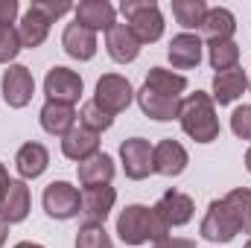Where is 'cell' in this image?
<instances>
[{
  "label": "cell",
  "mask_w": 251,
  "mask_h": 248,
  "mask_svg": "<svg viewBox=\"0 0 251 248\" xmlns=\"http://www.w3.org/2000/svg\"><path fill=\"white\" fill-rule=\"evenodd\" d=\"M117 234L126 246H143V243H161L170 237L167 222L155 213V207L146 204H128L123 213L117 216Z\"/></svg>",
  "instance_id": "cell-1"
},
{
  "label": "cell",
  "mask_w": 251,
  "mask_h": 248,
  "mask_svg": "<svg viewBox=\"0 0 251 248\" xmlns=\"http://www.w3.org/2000/svg\"><path fill=\"white\" fill-rule=\"evenodd\" d=\"M178 123L184 128V134L193 137L196 143H213L219 137V117L213 108L210 94L196 91L187 99H181V111H178Z\"/></svg>",
  "instance_id": "cell-2"
},
{
  "label": "cell",
  "mask_w": 251,
  "mask_h": 248,
  "mask_svg": "<svg viewBox=\"0 0 251 248\" xmlns=\"http://www.w3.org/2000/svg\"><path fill=\"white\" fill-rule=\"evenodd\" d=\"M120 12L126 18V26L140 44H155L164 35V15L155 0H123Z\"/></svg>",
  "instance_id": "cell-3"
},
{
  "label": "cell",
  "mask_w": 251,
  "mask_h": 248,
  "mask_svg": "<svg viewBox=\"0 0 251 248\" xmlns=\"http://www.w3.org/2000/svg\"><path fill=\"white\" fill-rule=\"evenodd\" d=\"M131 99H134V88H131V82L120 76V73H105V76H100V82H97V91H94V102L105 111V114H123L126 108L131 105Z\"/></svg>",
  "instance_id": "cell-4"
},
{
  "label": "cell",
  "mask_w": 251,
  "mask_h": 248,
  "mask_svg": "<svg viewBox=\"0 0 251 248\" xmlns=\"http://www.w3.org/2000/svg\"><path fill=\"white\" fill-rule=\"evenodd\" d=\"M41 204H44V213L50 219L67 222V219H73V216L82 213V193L70 181H53V184L44 187Z\"/></svg>",
  "instance_id": "cell-5"
},
{
  "label": "cell",
  "mask_w": 251,
  "mask_h": 248,
  "mask_svg": "<svg viewBox=\"0 0 251 248\" xmlns=\"http://www.w3.org/2000/svg\"><path fill=\"white\" fill-rule=\"evenodd\" d=\"M199 234L207 240V243H231L237 234H240V225L234 219V213L228 210V204L222 198H213L207 204V213L201 219V228Z\"/></svg>",
  "instance_id": "cell-6"
},
{
  "label": "cell",
  "mask_w": 251,
  "mask_h": 248,
  "mask_svg": "<svg viewBox=\"0 0 251 248\" xmlns=\"http://www.w3.org/2000/svg\"><path fill=\"white\" fill-rule=\"evenodd\" d=\"M82 76L70 67H50L47 76H44V94L50 102H64V105H76L79 97H82Z\"/></svg>",
  "instance_id": "cell-7"
},
{
  "label": "cell",
  "mask_w": 251,
  "mask_h": 248,
  "mask_svg": "<svg viewBox=\"0 0 251 248\" xmlns=\"http://www.w3.org/2000/svg\"><path fill=\"white\" fill-rule=\"evenodd\" d=\"M0 91H3V102L9 108H24L29 105L32 94H35V79L29 73V67L24 64H9V70H3L0 79Z\"/></svg>",
  "instance_id": "cell-8"
},
{
  "label": "cell",
  "mask_w": 251,
  "mask_h": 248,
  "mask_svg": "<svg viewBox=\"0 0 251 248\" xmlns=\"http://www.w3.org/2000/svg\"><path fill=\"white\" fill-rule=\"evenodd\" d=\"M152 143L146 137H128L120 143V161H123V173L131 181H143L152 173Z\"/></svg>",
  "instance_id": "cell-9"
},
{
  "label": "cell",
  "mask_w": 251,
  "mask_h": 248,
  "mask_svg": "<svg viewBox=\"0 0 251 248\" xmlns=\"http://www.w3.org/2000/svg\"><path fill=\"white\" fill-rule=\"evenodd\" d=\"M187 149L178 143V140H173V137H167V140H161L155 149H152V173H158V175H167V178H176V175H181L184 170H187Z\"/></svg>",
  "instance_id": "cell-10"
},
{
  "label": "cell",
  "mask_w": 251,
  "mask_h": 248,
  "mask_svg": "<svg viewBox=\"0 0 251 248\" xmlns=\"http://www.w3.org/2000/svg\"><path fill=\"white\" fill-rule=\"evenodd\" d=\"M152 207H155V213L167 222V228H181V225H187L190 219H193V210H196L193 198H190L187 193H178V190H167Z\"/></svg>",
  "instance_id": "cell-11"
},
{
  "label": "cell",
  "mask_w": 251,
  "mask_h": 248,
  "mask_svg": "<svg viewBox=\"0 0 251 248\" xmlns=\"http://www.w3.org/2000/svg\"><path fill=\"white\" fill-rule=\"evenodd\" d=\"M50 24H53V18H50L38 3H32V6L24 12L21 24L15 26V29H18V35H21V44H24L26 50L41 47V44L47 41V35H50Z\"/></svg>",
  "instance_id": "cell-12"
},
{
  "label": "cell",
  "mask_w": 251,
  "mask_h": 248,
  "mask_svg": "<svg viewBox=\"0 0 251 248\" xmlns=\"http://www.w3.org/2000/svg\"><path fill=\"white\" fill-rule=\"evenodd\" d=\"M117 201V190L111 184H100V187H85L82 190V213L88 222L94 225H105L111 207Z\"/></svg>",
  "instance_id": "cell-13"
},
{
  "label": "cell",
  "mask_w": 251,
  "mask_h": 248,
  "mask_svg": "<svg viewBox=\"0 0 251 248\" xmlns=\"http://www.w3.org/2000/svg\"><path fill=\"white\" fill-rule=\"evenodd\" d=\"M73 12H76V24L91 32H100V29L108 32L117 24V12L108 0H82Z\"/></svg>",
  "instance_id": "cell-14"
},
{
  "label": "cell",
  "mask_w": 251,
  "mask_h": 248,
  "mask_svg": "<svg viewBox=\"0 0 251 248\" xmlns=\"http://www.w3.org/2000/svg\"><path fill=\"white\" fill-rule=\"evenodd\" d=\"M201 38L207 44H219V41H234V32H237V18L231 9L225 6H213L207 9L204 21H201Z\"/></svg>",
  "instance_id": "cell-15"
},
{
  "label": "cell",
  "mask_w": 251,
  "mask_h": 248,
  "mask_svg": "<svg viewBox=\"0 0 251 248\" xmlns=\"http://www.w3.org/2000/svg\"><path fill=\"white\" fill-rule=\"evenodd\" d=\"M62 47L70 59H76V62H91V59L97 56V32H91V29H85V26H79V24L73 21V24L64 26Z\"/></svg>",
  "instance_id": "cell-16"
},
{
  "label": "cell",
  "mask_w": 251,
  "mask_h": 248,
  "mask_svg": "<svg viewBox=\"0 0 251 248\" xmlns=\"http://www.w3.org/2000/svg\"><path fill=\"white\" fill-rule=\"evenodd\" d=\"M140 47H143V44L131 35V29H128L126 24H114V26L105 32V50H108V56L117 64L134 62V59L140 56Z\"/></svg>",
  "instance_id": "cell-17"
},
{
  "label": "cell",
  "mask_w": 251,
  "mask_h": 248,
  "mask_svg": "<svg viewBox=\"0 0 251 248\" xmlns=\"http://www.w3.org/2000/svg\"><path fill=\"white\" fill-rule=\"evenodd\" d=\"M201 35H193V32H181V35H176L173 41H170V50H167V56H170V62L176 70H193V67H199L201 62Z\"/></svg>",
  "instance_id": "cell-18"
},
{
  "label": "cell",
  "mask_w": 251,
  "mask_h": 248,
  "mask_svg": "<svg viewBox=\"0 0 251 248\" xmlns=\"http://www.w3.org/2000/svg\"><path fill=\"white\" fill-rule=\"evenodd\" d=\"M62 152L64 158L82 164V161H88V158H94L100 152V134H94V131H88L82 125H73L62 137Z\"/></svg>",
  "instance_id": "cell-19"
},
{
  "label": "cell",
  "mask_w": 251,
  "mask_h": 248,
  "mask_svg": "<svg viewBox=\"0 0 251 248\" xmlns=\"http://www.w3.org/2000/svg\"><path fill=\"white\" fill-rule=\"evenodd\" d=\"M15 167L21 173V181H29V178H38L44 175V170L50 167V152L44 143H24L15 155Z\"/></svg>",
  "instance_id": "cell-20"
},
{
  "label": "cell",
  "mask_w": 251,
  "mask_h": 248,
  "mask_svg": "<svg viewBox=\"0 0 251 248\" xmlns=\"http://www.w3.org/2000/svg\"><path fill=\"white\" fill-rule=\"evenodd\" d=\"M29 187L26 181H12L3 201H0V222L6 225H15V222H24L29 216Z\"/></svg>",
  "instance_id": "cell-21"
},
{
  "label": "cell",
  "mask_w": 251,
  "mask_h": 248,
  "mask_svg": "<svg viewBox=\"0 0 251 248\" xmlns=\"http://www.w3.org/2000/svg\"><path fill=\"white\" fill-rule=\"evenodd\" d=\"M246 88H249L246 73H243L240 67H234V70H225V73H216V76H213L210 99L219 102V105H231V102H237V99L246 94Z\"/></svg>",
  "instance_id": "cell-22"
},
{
  "label": "cell",
  "mask_w": 251,
  "mask_h": 248,
  "mask_svg": "<svg viewBox=\"0 0 251 248\" xmlns=\"http://www.w3.org/2000/svg\"><path fill=\"white\" fill-rule=\"evenodd\" d=\"M137 102H140V111L158 123H167V120H178V111H181V99H173V97H161L149 88H140L137 91Z\"/></svg>",
  "instance_id": "cell-23"
},
{
  "label": "cell",
  "mask_w": 251,
  "mask_h": 248,
  "mask_svg": "<svg viewBox=\"0 0 251 248\" xmlns=\"http://www.w3.org/2000/svg\"><path fill=\"white\" fill-rule=\"evenodd\" d=\"M41 128L47 131V134H53V137H64L73 125H76V111H73V105H64V102H44V108H41Z\"/></svg>",
  "instance_id": "cell-24"
},
{
  "label": "cell",
  "mask_w": 251,
  "mask_h": 248,
  "mask_svg": "<svg viewBox=\"0 0 251 248\" xmlns=\"http://www.w3.org/2000/svg\"><path fill=\"white\" fill-rule=\"evenodd\" d=\"M76 175H79V184H82V187L111 184V178H114V161H111V155L97 152L94 158H88V161H82V164H79Z\"/></svg>",
  "instance_id": "cell-25"
},
{
  "label": "cell",
  "mask_w": 251,
  "mask_h": 248,
  "mask_svg": "<svg viewBox=\"0 0 251 248\" xmlns=\"http://www.w3.org/2000/svg\"><path fill=\"white\" fill-rule=\"evenodd\" d=\"M143 88H149V91H155V94H161V97L181 99V94L187 91V76L173 73V70H167V67H152V70L146 73Z\"/></svg>",
  "instance_id": "cell-26"
},
{
  "label": "cell",
  "mask_w": 251,
  "mask_h": 248,
  "mask_svg": "<svg viewBox=\"0 0 251 248\" xmlns=\"http://www.w3.org/2000/svg\"><path fill=\"white\" fill-rule=\"evenodd\" d=\"M222 201H225L228 210L234 213V219H237V225H240V234H251V190L249 187L231 190Z\"/></svg>",
  "instance_id": "cell-27"
},
{
  "label": "cell",
  "mask_w": 251,
  "mask_h": 248,
  "mask_svg": "<svg viewBox=\"0 0 251 248\" xmlns=\"http://www.w3.org/2000/svg\"><path fill=\"white\" fill-rule=\"evenodd\" d=\"M207 9H210V6H207L204 0H173V15H176V21H178L187 32L201 26Z\"/></svg>",
  "instance_id": "cell-28"
},
{
  "label": "cell",
  "mask_w": 251,
  "mask_h": 248,
  "mask_svg": "<svg viewBox=\"0 0 251 248\" xmlns=\"http://www.w3.org/2000/svg\"><path fill=\"white\" fill-rule=\"evenodd\" d=\"M207 62L216 73H225V70H234L240 64V44L237 41H219V44H210L207 47Z\"/></svg>",
  "instance_id": "cell-29"
},
{
  "label": "cell",
  "mask_w": 251,
  "mask_h": 248,
  "mask_svg": "<svg viewBox=\"0 0 251 248\" xmlns=\"http://www.w3.org/2000/svg\"><path fill=\"white\" fill-rule=\"evenodd\" d=\"M79 125L88 128V131H94V134H100V131H108V128L114 125V117L105 114V111L91 99V102H85L82 111H79Z\"/></svg>",
  "instance_id": "cell-30"
},
{
  "label": "cell",
  "mask_w": 251,
  "mask_h": 248,
  "mask_svg": "<svg viewBox=\"0 0 251 248\" xmlns=\"http://www.w3.org/2000/svg\"><path fill=\"white\" fill-rule=\"evenodd\" d=\"M76 248H114L105 225H94V222H85L79 231H76Z\"/></svg>",
  "instance_id": "cell-31"
},
{
  "label": "cell",
  "mask_w": 251,
  "mask_h": 248,
  "mask_svg": "<svg viewBox=\"0 0 251 248\" xmlns=\"http://www.w3.org/2000/svg\"><path fill=\"white\" fill-rule=\"evenodd\" d=\"M24 50L21 35L15 26H0V64H9L18 59V53Z\"/></svg>",
  "instance_id": "cell-32"
},
{
  "label": "cell",
  "mask_w": 251,
  "mask_h": 248,
  "mask_svg": "<svg viewBox=\"0 0 251 248\" xmlns=\"http://www.w3.org/2000/svg\"><path fill=\"white\" fill-rule=\"evenodd\" d=\"M231 131L240 140H251V105H240L231 114Z\"/></svg>",
  "instance_id": "cell-33"
},
{
  "label": "cell",
  "mask_w": 251,
  "mask_h": 248,
  "mask_svg": "<svg viewBox=\"0 0 251 248\" xmlns=\"http://www.w3.org/2000/svg\"><path fill=\"white\" fill-rule=\"evenodd\" d=\"M155 248H196V243L184 237H164L161 243H155Z\"/></svg>",
  "instance_id": "cell-34"
},
{
  "label": "cell",
  "mask_w": 251,
  "mask_h": 248,
  "mask_svg": "<svg viewBox=\"0 0 251 248\" xmlns=\"http://www.w3.org/2000/svg\"><path fill=\"white\" fill-rule=\"evenodd\" d=\"M12 184V178H9V173H6V167L0 164V201H3V196H6V190Z\"/></svg>",
  "instance_id": "cell-35"
},
{
  "label": "cell",
  "mask_w": 251,
  "mask_h": 248,
  "mask_svg": "<svg viewBox=\"0 0 251 248\" xmlns=\"http://www.w3.org/2000/svg\"><path fill=\"white\" fill-rule=\"evenodd\" d=\"M6 240H9V225H6V222H0V248L6 246Z\"/></svg>",
  "instance_id": "cell-36"
},
{
  "label": "cell",
  "mask_w": 251,
  "mask_h": 248,
  "mask_svg": "<svg viewBox=\"0 0 251 248\" xmlns=\"http://www.w3.org/2000/svg\"><path fill=\"white\" fill-rule=\"evenodd\" d=\"M12 248H44V246H38V243H18V246H12Z\"/></svg>",
  "instance_id": "cell-37"
},
{
  "label": "cell",
  "mask_w": 251,
  "mask_h": 248,
  "mask_svg": "<svg viewBox=\"0 0 251 248\" xmlns=\"http://www.w3.org/2000/svg\"><path fill=\"white\" fill-rule=\"evenodd\" d=\"M246 170L251 173V146H249V152H246Z\"/></svg>",
  "instance_id": "cell-38"
},
{
  "label": "cell",
  "mask_w": 251,
  "mask_h": 248,
  "mask_svg": "<svg viewBox=\"0 0 251 248\" xmlns=\"http://www.w3.org/2000/svg\"><path fill=\"white\" fill-rule=\"evenodd\" d=\"M243 248H251V240H249V243H246V246H243Z\"/></svg>",
  "instance_id": "cell-39"
},
{
  "label": "cell",
  "mask_w": 251,
  "mask_h": 248,
  "mask_svg": "<svg viewBox=\"0 0 251 248\" xmlns=\"http://www.w3.org/2000/svg\"><path fill=\"white\" fill-rule=\"evenodd\" d=\"M249 88H251V82H249Z\"/></svg>",
  "instance_id": "cell-40"
}]
</instances>
